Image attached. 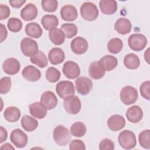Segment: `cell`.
I'll return each instance as SVG.
<instances>
[{"label":"cell","instance_id":"obj_1","mask_svg":"<svg viewBox=\"0 0 150 150\" xmlns=\"http://www.w3.org/2000/svg\"><path fill=\"white\" fill-rule=\"evenodd\" d=\"M53 137L54 142L59 146L66 145L71 138L69 129L62 125H59L54 128Z\"/></svg>","mask_w":150,"mask_h":150},{"label":"cell","instance_id":"obj_2","mask_svg":"<svg viewBox=\"0 0 150 150\" xmlns=\"http://www.w3.org/2000/svg\"><path fill=\"white\" fill-rule=\"evenodd\" d=\"M118 141L120 145L125 149H131L137 145V138L135 134L131 131L125 129L118 135Z\"/></svg>","mask_w":150,"mask_h":150},{"label":"cell","instance_id":"obj_3","mask_svg":"<svg viewBox=\"0 0 150 150\" xmlns=\"http://www.w3.org/2000/svg\"><path fill=\"white\" fill-rule=\"evenodd\" d=\"M80 14L83 19L87 21H93L97 19L99 11L97 6L93 2H85L80 7Z\"/></svg>","mask_w":150,"mask_h":150},{"label":"cell","instance_id":"obj_4","mask_svg":"<svg viewBox=\"0 0 150 150\" xmlns=\"http://www.w3.org/2000/svg\"><path fill=\"white\" fill-rule=\"evenodd\" d=\"M120 100L125 105H131L135 103L138 97L137 90L131 86L124 87L120 91Z\"/></svg>","mask_w":150,"mask_h":150},{"label":"cell","instance_id":"obj_5","mask_svg":"<svg viewBox=\"0 0 150 150\" xmlns=\"http://www.w3.org/2000/svg\"><path fill=\"white\" fill-rule=\"evenodd\" d=\"M56 91L57 95L63 99H65L75 94V88L73 83L69 80H63L59 82L56 86Z\"/></svg>","mask_w":150,"mask_h":150},{"label":"cell","instance_id":"obj_6","mask_svg":"<svg viewBox=\"0 0 150 150\" xmlns=\"http://www.w3.org/2000/svg\"><path fill=\"white\" fill-rule=\"evenodd\" d=\"M146 36L141 33H135L129 36L128 43L129 47L137 52L142 50L147 45Z\"/></svg>","mask_w":150,"mask_h":150},{"label":"cell","instance_id":"obj_7","mask_svg":"<svg viewBox=\"0 0 150 150\" xmlns=\"http://www.w3.org/2000/svg\"><path fill=\"white\" fill-rule=\"evenodd\" d=\"M63 106L67 113L74 115L81 110V104L78 96L74 95L64 99Z\"/></svg>","mask_w":150,"mask_h":150},{"label":"cell","instance_id":"obj_8","mask_svg":"<svg viewBox=\"0 0 150 150\" xmlns=\"http://www.w3.org/2000/svg\"><path fill=\"white\" fill-rule=\"evenodd\" d=\"M21 49L22 53L26 57H31L39 51L37 42L29 38H24L22 39Z\"/></svg>","mask_w":150,"mask_h":150},{"label":"cell","instance_id":"obj_9","mask_svg":"<svg viewBox=\"0 0 150 150\" xmlns=\"http://www.w3.org/2000/svg\"><path fill=\"white\" fill-rule=\"evenodd\" d=\"M10 140L15 146L18 148H22L27 145L28 138L26 133L21 129L17 128L11 132Z\"/></svg>","mask_w":150,"mask_h":150},{"label":"cell","instance_id":"obj_10","mask_svg":"<svg viewBox=\"0 0 150 150\" xmlns=\"http://www.w3.org/2000/svg\"><path fill=\"white\" fill-rule=\"evenodd\" d=\"M76 88L81 95H87L93 88V82L87 77L81 76L75 80Z\"/></svg>","mask_w":150,"mask_h":150},{"label":"cell","instance_id":"obj_11","mask_svg":"<svg viewBox=\"0 0 150 150\" xmlns=\"http://www.w3.org/2000/svg\"><path fill=\"white\" fill-rule=\"evenodd\" d=\"M62 71L67 79H74L79 76L80 69L77 63L73 61L69 60L64 63Z\"/></svg>","mask_w":150,"mask_h":150},{"label":"cell","instance_id":"obj_12","mask_svg":"<svg viewBox=\"0 0 150 150\" xmlns=\"http://www.w3.org/2000/svg\"><path fill=\"white\" fill-rule=\"evenodd\" d=\"M70 47L74 53L76 54H82L87 52L88 44L86 39L81 36H77L72 40Z\"/></svg>","mask_w":150,"mask_h":150},{"label":"cell","instance_id":"obj_13","mask_svg":"<svg viewBox=\"0 0 150 150\" xmlns=\"http://www.w3.org/2000/svg\"><path fill=\"white\" fill-rule=\"evenodd\" d=\"M57 102V98L53 91H46L41 95L40 103L47 110L54 109L56 107Z\"/></svg>","mask_w":150,"mask_h":150},{"label":"cell","instance_id":"obj_14","mask_svg":"<svg viewBox=\"0 0 150 150\" xmlns=\"http://www.w3.org/2000/svg\"><path fill=\"white\" fill-rule=\"evenodd\" d=\"M4 71L9 75H14L18 73L21 68L19 62L15 58L9 57L5 60L2 64Z\"/></svg>","mask_w":150,"mask_h":150},{"label":"cell","instance_id":"obj_15","mask_svg":"<svg viewBox=\"0 0 150 150\" xmlns=\"http://www.w3.org/2000/svg\"><path fill=\"white\" fill-rule=\"evenodd\" d=\"M107 124L110 130L118 131L122 129L125 127V120L120 114H114L108 119Z\"/></svg>","mask_w":150,"mask_h":150},{"label":"cell","instance_id":"obj_16","mask_svg":"<svg viewBox=\"0 0 150 150\" xmlns=\"http://www.w3.org/2000/svg\"><path fill=\"white\" fill-rule=\"evenodd\" d=\"M24 79L29 81H37L41 77L40 71L35 66L29 65L26 66L22 71Z\"/></svg>","mask_w":150,"mask_h":150},{"label":"cell","instance_id":"obj_17","mask_svg":"<svg viewBox=\"0 0 150 150\" xmlns=\"http://www.w3.org/2000/svg\"><path fill=\"white\" fill-rule=\"evenodd\" d=\"M127 120L132 123H137L143 118V111L138 105H133L128 108L125 114Z\"/></svg>","mask_w":150,"mask_h":150},{"label":"cell","instance_id":"obj_18","mask_svg":"<svg viewBox=\"0 0 150 150\" xmlns=\"http://www.w3.org/2000/svg\"><path fill=\"white\" fill-rule=\"evenodd\" d=\"M62 19L66 21H73L78 16V12L75 6L71 5H64L60 11Z\"/></svg>","mask_w":150,"mask_h":150},{"label":"cell","instance_id":"obj_19","mask_svg":"<svg viewBox=\"0 0 150 150\" xmlns=\"http://www.w3.org/2000/svg\"><path fill=\"white\" fill-rule=\"evenodd\" d=\"M38 13V11L32 3H29L21 11V17L25 21H30L35 19Z\"/></svg>","mask_w":150,"mask_h":150},{"label":"cell","instance_id":"obj_20","mask_svg":"<svg viewBox=\"0 0 150 150\" xmlns=\"http://www.w3.org/2000/svg\"><path fill=\"white\" fill-rule=\"evenodd\" d=\"M105 70L98 61H94L90 63L88 68L89 76L94 80H98L104 77Z\"/></svg>","mask_w":150,"mask_h":150},{"label":"cell","instance_id":"obj_21","mask_svg":"<svg viewBox=\"0 0 150 150\" xmlns=\"http://www.w3.org/2000/svg\"><path fill=\"white\" fill-rule=\"evenodd\" d=\"M29 110L31 115L38 119H42L47 115V109L39 102H35L30 104Z\"/></svg>","mask_w":150,"mask_h":150},{"label":"cell","instance_id":"obj_22","mask_svg":"<svg viewBox=\"0 0 150 150\" xmlns=\"http://www.w3.org/2000/svg\"><path fill=\"white\" fill-rule=\"evenodd\" d=\"M132 29L131 21L125 18H121L117 19L114 24V29L121 35L129 33Z\"/></svg>","mask_w":150,"mask_h":150},{"label":"cell","instance_id":"obj_23","mask_svg":"<svg viewBox=\"0 0 150 150\" xmlns=\"http://www.w3.org/2000/svg\"><path fill=\"white\" fill-rule=\"evenodd\" d=\"M101 12L105 15H112L117 11L118 5L114 0H101L99 2Z\"/></svg>","mask_w":150,"mask_h":150},{"label":"cell","instance_id":"obj_24","mask_svg":"<svg viewBox=\"0 0 150 150\" xmlns=\"http://www.w3.org/2000/svg\"><path fill=\"white\" fill-rule=\"evenodd\" d=\"M48 59L50 63L54 65L62 63L65 59L64 51L59 47H53L48 53Z\"/></svg>","mask_w":150,"mask_h":150},{"label":"cell","instance_id":"obj_25","mask_svg":"<svg viewBox=\"0 0 150 150\" xmlns=\"http://www.w3.org/2000/svg\"><path fill=\"white\" fill-rule=\"evenodd\" d=\"M21 115L20 110L13 106L7 107L4 112V117L5 119L9 122H15L19 120Z\"/></svg>","mask_w":150,"mask_h":150},{"label":"cell","instance_id":"obj_26","mask_svg":"<svg viewBox=\"0 0 150 150\" xmlns=\"http://www.w3.org/2000/svg\"><path fill=\"white\" fill-rule=\"evenodd\" d=\"M105 71H111L118 65L117 59L112 55L107 54L101 57L98 61Z\"/></svg>","mask_w":150,"mask_h":150},{"label":"cell","instance_id":"obj_27","mask_svg":"<svg viewBox=\"0 0 150 150\" xmlns=\"http://www.w3.org/2000/svg\"><path fill=\"white\" fill-rule=\"evenodd\" d=\"M25 33L27 36L30 38L38 39L42 36L43 30L38 23L36 22H30L26 25Z\"/></svg>","mask_w":150,"mask_h":150},{"label":"cell","instance_id":"obj_28","mask_svg":"<svg viewBox=\"0 0 150 150\" xmlns=\"http://www.w3.org/2000/svg\"><path fill=\"white\" fill-rule=\"evenodd\" d=\"M41 23L45 30H50L59 25V20L54 15H45L41 19Z\"/></svg>","mask_w":150,"mask_h":150},{"label":"cell","instance_id":"obj_29","mask_svg":"<svg viewBox=\"0 0 150 150\" xmlns=\"http://www.w3.org/2000/svg\"><path fill=\"white\" fill-rule=\"evenodd\" d=\"M49 37L51 42L55 45L63 44L66 38L63 32L59 28H54L49 30Z\"/></svg>","mask_w":150,"mask_h":150},{"label":"cell","instance_id":"obj_30","mask_svg":"<svg viewBox=\"0 0 150 150\" xmlns=\"http://www.w3.org/2000/svg\"><path fill=\"white\" fill-rule=\"evenodd\" d=\"M21 123L22 127L28 132L34 131L38 126V121L28 115H25L22 117Z\"/></svg>","mask_w":150,"mask_h":150},{"label":"cell","instance_id":"obj_31","mask_svg":"<svg viewBox=\"0 0 150 150\" xmlns=\"http://www.w3.org/2000/svg\"><path fill=\"white\" fill-rule=\"evenodd\" d=\"M124 64L128 69H137L140 65V60L135 53H128L124 58Z\"/></svg>","mask_w":150,"mask_h":150},{"label":"cell","instance_id":"obj_32","mask_svg":"<svg viewBox=\"0 0 150 150\" xmlns=\"http://www.w3.org/2000/svg\"><path fill=\"white\" fill-rule=\"evenodd\" d=\"M30 61L32 63L36 64L40 68L46 67L48 64L46 56L42 51H38L35 54L30 57Z\"/></svg>","mask_w":150,"mask_h":150},{"label":"cell","instance_id":"obj_33","mask_svg":"<svg viewBox=\"0 0 150 150\" xmlns=\"http://www.w3.org/2000/svg\"><path fill=\"white\" fill-rule=\"evenodd\" d=\"M123 47V42L121 39L115 38L110 39L107 43V49L109 52L112 54L120 53Z\"/></svg>","mask_w":150,"mask_h":150},{"label":"cell","instance_id":"obj_34","mask_svg":"<svg viewBox=\"0 0 150 150\" xmlns=\"http://www.w3.org/2000/svg\"><path fill=\"white\" fill-rule=\"evenodd\" d=\"M86 127L82 122H75L70 127V133L74 137H82L86 134Z\"/></svg>","mask_w":150,"mask_h":150},{"label":"cell","instance_id":"obj_35","mask_svg":"<svg viewBox=\"0 0 150 150\" xmlns=\"http://www.w3.org/2000/svg\"><path fill=\"white\" fill-rule=\"evenodd\" d=\"M60 29L64 33L65 37L67 39H70L75 36L77 33V26L71 23H63L60 28Z\"/></svg>","mask_w":150,"mask_h":150},{"label":"cell","instance_id":"obj_36","mask_svg":"<svg viewBox=\"0 0 150 150\" xmlns=\"http://www.w3.org/2000/svg\"><path fill=\"white\" fill-rule=\"evenodd\" d=\"M60 71L54 67H49L46 71V79L50 83H56L60 78Z\"/></svg>","mask_w":150,"mask_h":150},{"label":"cell","instance_id":"obj_37","mask_svg":"<svg viewBox=\"0 0 150 150\" xmlns=\"http://www.w3.org/2000/svg\"><path fill=\"white\" fill-rule=\"evenodd\" d=\"M139 142L140 145L145 149L150 148V131L145 129L141 131L138 137Z\"/></svg>","mask_w":150,"mask_h":150},{"label":"cell","instance_id":"obj_38","mask_svg":"<svg viewBox=\"0 0 150 150\" xmlns=\"http://www.w3.org/2000/svg\"><path fill=\"white\" fill-rule=\"evenodd\" d=\"M7 26L11 32H18L22 28V22L17 18H10L7 22Z\"/></svg>","mask_w":150,"mask_h":150},{"label":"cell","instance_id":"obj_39","mask_svg":"<svg viewBox=\"0 0 150 150\" xmlns=\"http://www.w3.org/2000/svg\"><path fill=\"white\" fill-rule=\"evenodd\" d=\"M42 9L47 12L56 11L58 7V2L56 0H43L41 1Z\"/></svg>","mask_w":150,"mask_h":150},{"label":"cell","instance_id":"obj_40","mask_svg":"<svg viewBox=\"0 0 150 150\" xmlns=\"http://www.w3.org/2000/svg\"><path fill=\"white\" fill-rule=\"evenodd\" d=\"M11 88V80L9 77H4L0 80V93L2 94L8 93Z\"/></svg>","mask_w":150,"mask_h":150},{"label":"cell","instance_id":"obj_41","mask_svg":"<svg viewBox=\"0 0 150 150\" xmlns=\"http://www.w3.org/2000/svg\"><path fill=\"white\" fill-rule=\"evenodd\" d=\"M140 93L142 97L147 100L150 98V81L149 80L143 82L139 88Z\"/></svg>","mask_w":150,"mask_h":150},{"label":"cell","instance_id":"obj_42","mask_svg":"<svg viewBox=\"0 0 150 150\" xmlns=\"http://www.w3.org/2000/svg\"><path fill=\"white\" fill-rule=\"evenodd\" d=\"M114 148V142L108 138L103 139L99 144V149L100 150H113Z\"/></svg>","mask_w":150,"mask_h":150},{"label":"cell","instance_id":"obj_43","mask_svg":"<svg viewBox=\"0 0 150 150\" xmlns=\"http://www.w3.org/2000/svg\"><path fill=\"white\" fill-rule=\"evenodd\" d=\"M69 149L70 150H84L86 149V145L81 140L73 139L70 142L69 144Z\"/></svg>","mask_w":150,"mask_h":150},{"label":"cell","instance_id":"obj_44","mask_svg":"<svg viewBox=\"0 0 150 150\" xmlns=\"http://www.w3.org/2000/svg\"><path fill=\"white\" fill-rule=\"evenodd\" d=\"M11 11L6 5H0V20L7 19L10 15Z\"/></svg>","mask_w":150,"mask_h":150},{"label":"cell","instance_id":"obj_45","mask_svg":"<svg viewBox=\"0 0 150 150\" xmlns=\"http://www.w3.org/2000/svg\"><path fill=\"white\" fill-rule=\"evenodd\" d=\"M25 2L26 0H12L9 1L10 5L14 8H21Z\"/></svg>","mask_w":150,"mask_h":150},{"label":"cell","instance_id":"obj_46","mask_svg":"<svg viewBox=\"0 0 150 150\" xmlns=\"http://www.w3.org/2000/svg\"><path fill=\"white\" fill-rule=\"evenodd\" d=\"M0 143H2L7 139L8 132L6 129L2 126L0 127Z\"/></svg>","mask_w":150,"mask_h":150},{"label":"cell","instance_id":"obj_47","mask_svg":"<svg viewBox=\"0 0 150 150\" xmlns=\"http://www.w3.org/2000/svg\"><path fill=\"white\" fill-rule=\"evenodd\" d=\"M1 25V43L3 42L7 37L8 32L5 28V26L2 23L0 24Z\"/></svg>","mask_w":150,"mask_h":150},{"label":"cell","instance_id":"obj_48","mask_svg":"<svg viewBox=\"0 0 150 150\" xmlns=\"http://www.w3.org/2000/svg\"><path fill=\"white\" fill-rule=\"evenodd\" d=\"M1 149H7V150H9V149L15 150V148L13 146H12V145L9 143H5V144H3L2 145H1Z\"/></svg>","mask_w":150,"mask_h":150},{"label":"cell","instance_id":"obj_49","mask_svg":"<svg viewBox=\"0 0 150 150\" xmlns=\"http://www.w3.org/2000/svg\"><path fill=\"white\" fill-rule=\"evenodd\" d=\"M149 48H148L144 53V59L148 64H149Z\"/></svg>","mask_w":150,"mask_h":150}]
</instances>
